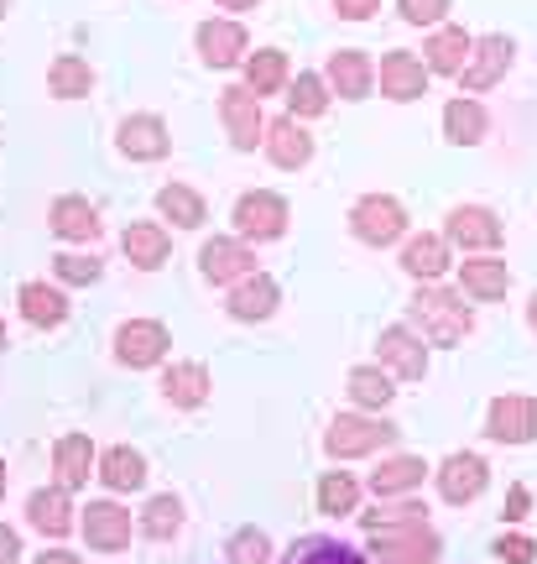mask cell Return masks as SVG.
Segmentation results:
<instances>
[{"instance_id":"obj_1","label":"cell","mask_w":537,"mask_h":564,"mask_svg":"<svg viewBox=\"0 0 537 564\" xmlns=\"http://www.w3.org/2000/svg\"><path fill=\"white\" fill-rule=\"evenodd\" d=\"M470 293L464 288H443V282H418V293L407 299V324L418 329L428 345L438 350H454L464 345V335L475 329V308H470Z\"/></svg>"},{"instance_id":"obj_2","label":"cell","mask_w":537,"mask_h":564,"mask_svg":"<svg viewBox=\"0 0 537 564\" xmlns=\"http://www.w3.org/2000/svg\"><path fill=\"white\" fill-rule=\"evenodd\" d=\"M397 423H386L381 413H339L329 429H324V449H329V460H365V455H376L386 444H397Z\"/></svg>"},{"instance_id":"obj_3","label":"cell","mask_w":537,"mask_h":564,"mask_svg":"<svg viewBox=\"0 0 537 564\" xmlns=\"http://www.w3.org/2000/svg\"><path fill=\"white\" fill-rule=\"evenodd\" d=\"M230 225H235L240 241L266 246V241H282V236H287L293 209H287V199H282V194H272V188H251V194H240V199H235Z\"/></svg>"},{"instance_id":"obj_4","label":"cell","mask_w":537,"mask_h":564,"mask_svg":"<svg viewBox=\"0 0 537 564\" xmlns=\"http://www.w3.org/2000/svg\"><path fill=\"white\" fill-rule=\"evenodd\" d=\"M350 236L360 246H397L407 236V209H402L392 194H360L350 204Z\"/></svg>"},{"instance_id":"obj_5","label":"cell","mask_w":537,"mask_h":564,"mask_svg":"<svg viewBox=\"0 0 537 564\" xmlns=\"http://www.w3.org/2000/svg\"><path fill=\"white\" fill-rule=\"evenodd\" d=\"M219 121H224V137L235 152H256L266 141V116H261V95L251 84H230L219 89Z\"/></svg>"},{"instance_id":"obj_6","label":"cell","mask_w":537,"mask_h":564,"mask_svg":"<svg viewBox=\"0 0 537 564\" xmlns=\"http://www.w3.org/2000/svg\"><path fill=\"white\" fill-rule=\"evenodd\" d=\"M443 236H449L454 251L480 257V251H496L501 236H506V225H501L496 209H485V204H454V209L443 215Z\"/></svg>"},{"instance_id":"obj_7","label":"cell","mask_w":537,"mask_h":564,"mask_svg":"<svg viewBox=\"0 0 537 564\" xmlns=\"http://www.w3.org/2000/svg\"><path fill=\"white\" fill-rule=\"evenodd\" d=\"M167 350H173V335L162 319H125L116 329V361L125 371H152L167 361Z\"/></svg>"},{"instance_id":"obj_8","label":"cell","mask_w":537,"mask_h":564,"mask_svg":"<svg viewBox=\"0 0 537 564\" xmlns=\"http://www.w3.org/2000/svg\"><path fill=\"white\" fill-rule=\"evenodd\" d=\"M434 481H438V497L449 507H470V502H480V491L491 486V465H485V455H475V449H454V455L434 470Z\"/></svg>"},{"instance_id":"obj_9","label":"cell","mask_w":537,"mask_h":564,"mask_svg":"<svg viewBox=\"0 0 537 564\" xmlns=\"http://www.w3.org/2000/svg\"><path fill=\"white\" fill-rule=\"evenodd\" d=\"M371 539V560L376 564H428L438 554V533L423 523H402V528H386V533H365Z\"/></svg>"},{"instance_id":"obj_10","label":"cell","mask_w":537,"mask_h":564,"mask_svg":"<svg viewBox=\"0 0 537 564\" xmlns=\"http://www.w3.org/2000/svg\"><path fill=\"white\" fill-rule=\"evenodd\" d=\"M428 79H434V68H428L418 53H407V47H392V53H381V63H376L381 95L397 105L423 100V95H428Z\"/></svg>"},{"instance_id":"obj_11","label":"cell","mask_w":537,"mask_h":564,"mask_svg":"<svg viewBox=\"0 0 537 564\" xmlns=\"http://www.w3.org/2000/svg\"><path fill=\"white\" fill-rule=\"evenodd\" d=\"M194 47H199L204 68H240V63L251 58V37H245V26H240V21H230V17L199 21Z\"/></svg>"},{"instance_id":"obj_12","label":"cell","mask_w":537,"mask_h":564,"mask_svg":"<svg viewBox=\"0 0 537 564\" xmlns=\"http://www.w3.org/2000/svg\"><path fill=\"white\" fill-rule=\"evenodd\" d=\"M376 350H381V366L392 377H402V382H423L428 377V340H423L413 324H386Z\"/></svg>"},{"instance_id":"obj_13","label":"cell","mask_w":537,"mask_h":564,"mask_svg":"<svg viewBox=\"0 0 537 564\" xmlns=\"http://www.w3.org/2000/svg\"><path fill=\"white\" fill-rule=\"evenodd\" d=\"M199 272L215 288H235L240 278L256 272V251H251V241H240V236H215V241L199 246Z\"/></svg>"},{"instance_id":"obj_14","label":"cell","mask_w":537,"mask_h":564,"mask_svg":"<svg viewBox=\"0 0 537 564\" xmlns=\"http://www.w3.org/2000/svg\"><path fill=\"white\" fill-rule=\"evenodd\" d=\"M485 440L496 444H533L537 440V398L527 392H506L485 408Z\"/></svg>"},{"instance_id":"obj_15","label":"cell","mask_w":537,"mask_h":564,"mask_svg":"<svg viewBox=\"0 0 537 564\" xmlns=\"http://www.w3.org/2000/svg\"><path fill=\"white\" fill-rule=\"evenodd\" d=\"M517 63V42L506 37V32H491V37H475V58L470 68L459 74L464 84V95H485V89H496L506 79V68Z\"/></svg>"},{"instance_id":"obj_16","label":"cell","mask_w":537,"mask_h":564,"mask_svg":"<svg viewBox=\"0 0 537 564\" xmlns=\"http://www.w3.org/2000/svg\"><path fill=\"white\" fill-rule=\"evenodd\" d=\"M116 147H120V158H131V162H162L173 152V131H167L162 116L141 110V116H125L116 126Z\"/></svg>"},{"instance_id":"obj_17","label":"cell","mask_w":537,"mask_h":564,"mask_svg":"<svg viewBox=\"0 0 537 564\" xmlns=\"http://www.w3.org/2000/svg\"><path fill=\"white\" fill-rule=\"evenodd\" d=\"M282 303V288L277 278H266V272H251V278H240L235 288H224V314L235 324H266L277 314Z\"/></svg>"},{"instance_id":"obj_18","label":"cell","mask_w":537,"mask_h":564,"mask_svg":"<svg viewBox=\"0 0 537 564\" xmlns=\"http://www.w3.org/2000/svg\"><path fill=\"white\" fill-rule=\"evenodd\" d=\"M324 79H329V89H335L339 100H371V89H376V58L365 47H339L324 63Z\"/></svg>"},{"instance_id":"obj_19","label":"cell","mask_w":537,"mask_h":564,"mask_svg":"<svg viewBox=\"0 0 537 564\" xmlns=\"http://www.w3.org/2000/svg\"><path fill=\"white\" fill-rule=\"evenodd\" d=\"M79 533L89 539V549H100V554H120V549H131V533H141L131 523V512L120 502H89L79 518Z\"/></svg>"},{"instance_id":"obj_20","label":"cell","mask_w":537,"mask_h":564,"mask_svg":"<svg viewBox=\"0 0 537 564\" xmlns=\"http://www.w3.org/2000/svg\"><path fill=\"white\" fill-rule=\"evenodd\" d=\"M26 523L37 528L42 539H68V533L79 528V518H74V491L58 481L32 491V497H26Z\"/></svg>"},{"instance_id":"obj_21","label":"cell","mask_w":537,"mask_h":564,"mask_svg":"<svg viewBox=\"0 0 537 564\" xmlns=\"http://www.w3.org/2000/svg\"><path fill=\"white\" fill-rule=\"evenodd\" d=\"M47 225H53L58 241H74V246H95L100 241V230H105L100 209L84 199V194H58L53 209H47Z\"/></svg>"},{"instance_id":"obj_22","label":"cell","mask_w":537,"mask_h":564,"mask_svg":"<svg viewBox=\"0 0 537 564\" xmlns=\"http://www.w3.org/2000/svg\"><path fill=\"white\" fill-rule=\"evenodd\" d=\"M266 158L277 162L282 173H298L314 162V137H308V121L298 116H277V121H266Z\"/></svg>"},{"instance_id":"obj_23","label":"cell","mask_w":537,"mask_h":564,"mask_svg":"<svg viewBox=\"0 0 537 564\" xmlns=\"http://www.w3.org/2000/svg\"><path fill=\"white\" fill-rule=\"evenodd\" d=\"M89 476H100V449L89 434H63L53 444V481L68 486V491H84Z\"/></svg>"},{"instance_id":"obj_24","label":"cell","mask_w":537,"mask_h":564,"mask_svg":"<svg viewBox=\"0 0 537 564\" xmlns=\"http://www.w3.org/2000/svg\"><path fill=\"white\" fill-rule=\"evenodd\" d=\"M470 58H475V37L464 32V26H434L428 32V42H423V63L434 68V74H443V79H459L464 68H470Z\"/></svg>"},{"instance_id":"obj_25","label":"cell","mask_w":537,"mask_h":564,"mask_svg":"<svg viewBox=\"0 0 537 564\" xmlns=\"http://www.w3.org/2000/svg\"><path fill=\"white\" fill-rule=\"evenodd\" d=\"M162 398L178 408V413H194V408L209 403V392H215V377H209V366L204 361H173L162 366Z\"/></svg>"},{"instance_id":"obj_26","label":"cell","mask_w":537,"mask_h":564,"mask_svg":"<svg viewBox=\"0 0 537 564\" xmlns=\"http://www.w3.org/2000/svg\"><path fill=\"white\" fill-rule=\"evenodd\" d=\"M17 308L32 329H63L68 324V293H63V282H42V278L21 282Z\"/></svg>"},{"instance_id":"obj_27","label":"cell","mask_w":537,"mask_h":564,"mask_svg":"<svg viewBox=\"0 0 537 564\" xmlns=\"http://www.w3.org/2000/svg\"><path fill=\"white\" fill-rule=\"evenodd\" d=\"M120 251H125V262L136 267V272H162L167 257H173V236H167V225H157V220H136V225H125Z\"/></svg>"},{"instance_id":"obj_28","label":"cell","mask_w":537,"mask_h":564,"mask_svg":"<svg viewBox=\"0 0 537 564\" xmlns=\"http://www.w3.org/2000/svg\"><path fill=\"white\" fill-rule=\"evenodd\" d=\"M459 288L475 303H496V299H506V288H512V267L501 262L496 251L464 257V262H459Z\"/></svg>"},{"instance_id":"obj_29","label":"cell","mask_w":537,"mask_h":564,"mask_svg":"<svg viewBox=\"0 0 537 564\" xmlns=\"http://www.w3.org/2000/svg\"><path fill=\"white\" fill-rule=\"evenodd\" d=\"M449 251H454L449 236H407V241H402V272L413 282H438L449 267H454Z\"/></svg>"},{"instance_id":"obj_30","label":"cell","mask_w":537,"mask_h":564,"mask_svg":"<svg viewBox=\"0 0 537 564\" xmlns=\"http://www.w3.org/2000/svg\"><path fill=\"white\" fill-rule=\"evenodd\" d=\"M423 481H428L423 455H386V460L371 470V491H376V497H413Z\"/></svg>"},{"instance_id":"obj_31","label":"cell","mask_w":537,"mask_h":564,"mask_svg":"<svg viewBox=\"0 0 537 564\" xmlns=\"http://www.w3.org/2000/svg\"><path fill=\"white\" fill-rule=\"evenodd\" d=\"M146 455L141 449H131V444H110V449H100V481L110 486V491H141L146 486Z\"/></svg>"},{"instance_id":"obj_32","label":"cell","mask_w":537,"mask_h":564,"mask_svg":"<svg viewBox=\"0 0 537 564\" xmlns=\"http://www.w3.org/2000/svg\"><path fill=\"white\" fill-rule=\"evenodd\" d=\"M491 131V116H485V105L470 100V95H454V100L443 105V137L454 141V147H480Z\"/></svg>"},{"instance_id":"obj_33","label":"cell","mask_w":537,"mask_h":564,"mask_svg":"<svg viewBox=\"0 0 537 564\" xmlns=\"http://www.w3.org/2000/svg\"><path fill=\"white\" fill-rule=\"evenodd\" d=\"M344 392H350V403L365 408V413H381V408H392V398H397V387H392V371H386V366H350Z\"/></svg>"},{"instance_id":"obj_34","label":"cell","mask_w":537,"mask_h":564,"mask_svg":"<svg viewBox=\"0 0 537 564\" xmlns=\"http://www.w3.org/2000/svg\"><path fill=\"white\" fill-rule=\"evenodd\" d=\"M157 215L162 220H173L178 230H199L209 220V204H204L199 188H188V183H162L157 188Z\"/></svg>"},{"instance_id":"obj_35","label":"cell","mask_w":537,"mask_h":564,"mask_svg":"<svg viewBox=\"0 0 537 564\" xmlns=\"http://www.w3.org/2000/svg\"><path fill=\"white\" fill-rule=\"evenodd\" d=\"M240 68H245V84L256 89L261 100H266V95H282V89L293 84V63H287V53H282V47H256V53L240 63Z\"/></svg>"},{"instance_id":"obj_36","label":"cell","mask_w":537,"mask_h":564,"mask_svg":"<svg viewBox=\"0 0 537 564\" xmlns=\"http://www.w3.org/2000/svg\"><path fill=\"white\" fill-rule=\"evenodd\" d=\"M282 564H371V560H365L355 544H344V539L308 533V539H298V544L282 554Z\"/></svg>"},{"instance_id":"obj_37","label":"cell","mask_w":537,"mask_h":564,"mask_svg":"<svg viewBox=\"0 0 537 564\" xmlns=\"http://www.w3.org/2000/svg\"><path fill=\"white\" fill-rule=\"evenodd\" d=\"M47 89H53V100H84V95L95 89V68H89V58H79V53H58V58L47 63Z\"/></svg>"},{"instance_id":"obj_38","label":"cell","mask_w":537,"mask_h":564,"mask_svg":"<svg viewBox=\"0 0 537 564\" xmlns=\"http://www.w3.org/2000/svg\"><path fill=\"white\" fill-rule=\"evenodd\" d=\"M136 528H141V539H157V544L178 539V533H183V502L173 497V491H157L152 502L141 507Z\"/></svg>"},{"instance_id":"obj_39","label":"cell","mask_w":537,"mask_h":564,"mask_svg":"<svg viewBox=\"0 0 537 564\" xmlns=\"http://www.w3.org/2000/svg\"><path fill=\"white\" fill-rule=\"evenodd\" d=\"M329 100H335V89H329L324 74H298L287 84V116H298V121H319Z\"/></svg>"},{"instance_id":"obj_40","label":"cell","mask_w":537,"mask_h":564,"mask_svg":"<svg viewBox=\"0 0 537 564\" xmlns=\"http://www.w3.org/2000/svg\"><path fill=\"white\" fill-rule=\"evenodd\" d=\"M314 497H319L324 518H350V512H360V481L350 470H324Z\"/></svg>"},{"instance_id":"obj_41","label":"cell","mask_w":537,"mask_h":564,"mask_svg":"<svg viewBox=\"0 0 537 564\" xmlns=\"http://www.w3.org/2000/svg\"><path fill=\"white\" fill-rule=\"evenodd\" d=\"M428 507L413 502V497H381L376 512H360V528L365 533H386V528H402V523H423Z\"/></svg>"},{"instance_id":"obj_42","label":"cell","mask_w":537,"mask_h":564,"mask_svg":"<svg viewBox=\"0 0 537 564\" xmlns=\"http://www.w3.org/2000/svg\"><path fill=\"white\" fill-rule=\"evenodd\" d=\"M53 278H58L63 288H95V282L105 278V262L95 251H58V257H53Z\"/></svg>"},{"instance_id":"obj_43","label":"cell","mask_w":537,"mask_h":564,"mask_svg":"<svg viewBox=\"0 0 537 564\" xmlns=\"http://www.w3.org/2000/svg\"><path fill=\"white\" fill-rule=\"evenodd\" d=\"M224 560L230 564H272V539L261 528H235L230 544H224Z\"/></svg>"},{"instance_id":"obj_44","label":"cell","mask_w":537,"mask_h":564,"mask_svg":"<svg viewBox=\"0 0 537 564\" xmlns=\"http://www.w3.org/2000/svg\"><path fill=\"white\" fill-rule=\"evenodd\" d=\"M449 6L454 0H397V17L407 21V26H443V17H449Z\"/></svg>"},{"instance_id":"obj_45","label":"cell","mask_w":537,"mask_h":564,"mask_svg":"<svg viewBox=\"0 0 537 564\" xmlns=\"http://www.w3.org/2000/svg\"><path fill=\"white\" fill-rule=\"evenodd\" d=\"M491 554H496V560H506V564H533L537 560V544L527 539V533H501L496 544H491Z\"/></svg>"},{"instance_id":"obj_46","label":"cell","mask_w":537,"mask_h":564,"mask_svg":"<svg viewBox=\"0 0 537 564\" xmlns=\"http://www.w3.org/2000/svg\"><path fill=\"white\" fill-rule=\"evenodd\" d=\"M527 507H533V491L517 481L512 491H506V507H501V518H506V523H522V518H527Z\"/></svg>"},{"instance_id":"obj_47","label":"cell","mask_w":537,"mask_h":564,"mask_svg":"<svg viewBox=\"0 0 537 564\" xmlns=\"http://www.w3.org/2000/svg\"><path fill=\"white\" fill-rule=\"evenodd\" d=\"M381 11V0H335V17L339 21H371Z\"/></svg>"},{"instance_id":"obj_48","label":"cell","mask_w":537,"mask_h":564,"mask_svg":"<svg viewBox=\"0 0 537 564\" xmlns=\"http://www.w3.org/2000/svg\"><path fill=\"white\" fill-rule=\"evenodd\" d=\"M21 554H26V549H21V533L0 523V564H17Z\"/></svg>"},{"instance_id":"obj_49","label":"cell","mask_w":537,"mask_h":564,"mask_svg":"<svg viewBox=\"0 0 537 564\" xmlns=\"http://www.w3.org/2000/svg\"><path fill=\"white\" fill-rule=\"evenodd\" d=\"M32 564H84V560L74 554V549H42V554H37Z\"/></svg>"},{"instance_id":"obj_50","label":"cell","mask_w":537,"mask_h":564,"mask_svg":"<svg viewBox=\"0 0 537 564\" xmlns=\"http://www.w3.org/2000/svg\"><path fill=\"white\" fill-rule=\"evenodd\" d=\"M215 6H219V11H256L261 0H215Z\"/></svg>"},{"instance_id":"obj_51","label":"cell","mask_w":537,"mask_h":564,"mask_svg":"<svg viewBox=\"0 0 537 564\" xmlns=\"http://www.w3.org/2000/svg\"><path fill=\"white\" fill-rule=\"evenodd\" d=\"M527 324H533V335H537V293L527 299Z\"/></svg>"},{"instance_id":"obj_52","label":"cell","mask_w":537,"mask_h":564,"mask_svg":"<svg viewBox=\"0 0 537 564\" xmlns=\"http://www.w3.org/2000/svg\"><path fill=\"white\" fill-rule=\"evenodd\" d=\"M6 486H11V470H6V460H0V502H6Z\"/></svg>"},{"instance_id":"obj_53","label":"cell","mask_w":537,"mask_h":564,"mask_svg":"<svg viewBox=\"0 0 537 564\" xmlns=\"http://www.w3.org/2000/svg\"><path fill=\"white\" fill-rule=\"evenodd\" d=\"M6 345H11V335H6V319H0V350H6Z\"/></svg>"},{"instance_id":"obj_54","label":"cell","mask_w":537,"mask_h":564,"mask_svg":"<svg viewBox=\"0 0 537 564\" xmlns=\"http://www.w3.org/2000/svg\"><path fill=\"white\" fill-rule=\"evenodd\" d=\"M6 11H11V0H0V21H6Z\"/></svg>"}]
</instances>
